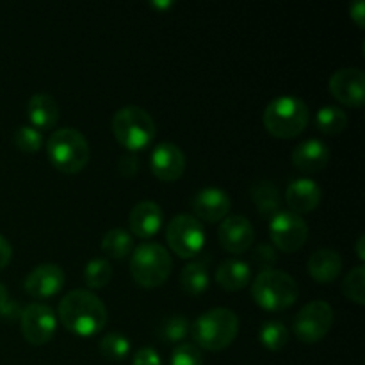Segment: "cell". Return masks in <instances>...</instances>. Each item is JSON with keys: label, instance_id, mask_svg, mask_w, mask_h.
Wrapping results in <instances>:
<instances>
[{"label": "cell", "instance_id": "obj_10", "mask_svg": "<svg viewBox=\"0 0 365 365\" xmlns=\"http://www.w3.org/2000/svg\"><path fill=\"white\" fill-rule=\"evenodd\" d=\"M269 237L280 252H298L309 239V225L299 214L278 210L269 220Z\"/></svg>", "mask_w": 365, "mask_h": 365}, {"label": "cell", "instance_id": "obj_20", "mask_svg": "<svg viewBox=\"0 0 365 365\" xmlns=\"http://www.w3.org/2000/svg\"><path fill=\"white\" fill-rule=\"evenodd\" d=\"M309 274L319 284H331L342 271L341 253L331 248H319L310 255L307 262Z\"/></svg>", "mask_w": 365, "mask_h": 365}, {"label": "cell", "instance_id": "obj_5", "mask_svg": "<svg viewBox=\"0 0 365 365\" xmlns=\"http://www.w3.org/2000/svg\"><path fill=\"white\" fill-rule=\"evenodd\" d=\"M299 289L294 278L282 269H264L252 284V296L257 305L269 312H280L294 305Z\"/></svg>", "mask_w": 365, "mask_h": 365}, {"label": "cell", "instance_id": "obj_34", "mask_svg": "<svg viewBox=\"0 0 365 365\" xmlns=\"http://www.w3.org/2000/svg\"><path fill=\"white\" fill-rule=\"evenodd\" d=\"M253 257H255V262L260 266V271L273 269V264L277 262V252H274L273 246L269 245L257 246Z\"/></svg>", "mask_w": 365, "mask_h": 365}, {"label": "cell", "instance_id": "obj_15", "mask_svg": "<svg viewBox=\"0 0 365 365\" xmlns=\"http://www.w3.org/2000/svg\"><path fill=\"white\" fill-rule=\"evenodd\" d=\"M153 175L164 182H175L185 171V153L171 141H163L153 146L150 155Z\"/></svg>", "mask_w": 365, "mask_h": 365}, {"label": "cell", "instance_id": "obj_2", "mask_svg": "<svg viewBox=\"0 0 365 365\" xmlns=\"http://www.w3.org/2000/svg\"><path fill=\"white\" fill-rule=\"evenodd\" d=\"M310 120V109L305 100L294 95L274 96L264 109V127L271 135L291 139L299 135Z\"/></svg>", "mask_w": 365, "mask_h": 365}, {"label": "cell", "instance_id": "obj_27", "mask_svg": "<svg viewBox=\"0 0 365 365\" xmlns=\"http://www.w3.org/2000/svg\"><path fill=\"white\" fill-rule=\"evenodd\" d=\"M289 337H291V334H289L287 327L282 321L277 319L262 323L259 331V339L262 342V346L271 349V351H280V349H284L287 346Z\"/></svg>", "mask_w": 365, "mask_h": 365}, {"label": "cell", "instance_id": "obj_3", "mask_svg": "<svg viewBox=\"0 0 365 365\" xmlns=\"http://www.w3.org/2000/svg\"><path fill=\"white\" fill-rule=\"evenodd\" d=\"M192 339L198 348L221 351L234 342L239 334V317L234 310L216 307L200 314L191 327Z\"/></svg>", "mask_w": 365, "mask_h": 365}, {"label": "cell", "instance_id": "obj_17", "mask_svg": "<svg viewBox=\"0 0 365 365\" xmlns=\"http://www.w3.org/2000/svg\"><path fill=\"white\" fill-rule=\"evenodd\" d=\"M323 198L319 184L309 177L294 178L285 191V203L294 214H305L316 209Z\"/></svg>", "mask_w": 365, "mask_h": 365}, {"label": "cell", "instance_id": "obj_31", "mask_svg": "<svg viewBox=\"0 0 365 365\" xmlns=\"http://www.w3.org/2000/svg\"><path fill=\"white\" fill-rule=\"evenodd\" d=\"M13 141L21 152L34 153L41 148L43 145V135L38 128H34L32 125H20L16 127L13 134Z\"/></svg>", "mask_w": 365, "mask_h": 365}, {"label": "cell", "instance_id": "obj_24", "mask_svg": "<svg viewBox=\"0 0 365 365\" xmlns=\"http://www.w3.org/2000/svg\"><path fill=\"white\" fill-rule=\"evenodd\" d=\"M180 287L185 294L198 296L209 287V271L205 262L192 260L180 271Z\"/></svg>", "mask_w": 365, "mask_h": 365}, {"label": "cell", "instance_id": "obj_40", "mask_svg": "<svg viewBox=\"0 0 365 365\" xmlns=\"http://www.w3.org/2000/svg\"><path fill=\"white\" fill-rule=\"evenodd\" d=\"M365 237L364 235H360L359 239H356V253H359V259L364 260L365 259V252H364V245H365Z\"/></svg>", "mask_w": 365, "mask_h": 365}, {"label": "cell", "instance_id": "obj_39", "mask_svg": "<svg viewBox=\"0 0 365 365\" xmlns=\"http://www.w3.org/2000/svg\"><path fill=\"white\" fill-rule=\"evenodd\" d=\"M7 302H9V292H7L6 285L0 282V310L4 309V305H6Z\"/></svg>", "mask_w": 365, "mask_h": 365}, {"label": "cell", "instance_id": "obj_25", "mask_svg": "<svg viewBox=\"0 0 365 365\" xmlns=\"http://www.w3.org/2000/svg\"><path fill=\"white\" fill-rule=\"evenodd\" d=\"M134 250V239L125 228H110L102 237V252L110 259H123Z\"/></svg>", "mask_w": 365, "mask_h": 365}, {"label": "cell", "instance_id": "obj_9", "mask_svg": "<svg viewBox=\"0 0 365 365\" xmlns=\"http://www.w3.org/2000/svg\"><path fill=\"white\" fill-rule=\"evenodd\" d=\"M334 309L328 302L314 299L299 309L294 317V334L305 344L321 341L334 327Z\"/></svg>", "mask_w": 365, "mask_h": 365}, {"label": "cell", "instance_id": "obj_8", "mask_svg": "<svg viewBox=\"0 0 365 365\" xmlns=\"http://www.w3.org/2000/svg\"><path fill=\"white\" fill-rule=\"evenodd\" d=\"M166 241L182 259H191L202 252L205 245V230L202 221L192 214H177L166 227Z\"/></svg>", "mask_w": 365, "mask_h": 365}, {"label": "cell", "instance_id": "obj_11", "mask_svg": "<svg viewBox=\"0 0 365 365\" xmlns=\"http://www.w3.org/2000/svg\"><path fill=\"white\" fill-rule=\"evenodd\" d=\"M20 328L27 342L34 346L46 344L56 335V312L45 303H31L20 312Z\"/></svg>", "mask_w": 365, "mask_h": 365}, {"label": "cell", "instance_id": "obj_26", "mask_svg": "<svg viewBox=\"0 0 365 365\" xmlns=\"http://www.w3.org/2000/svg\"><path fill=\"white\" fill-rule=\"evenodd\" d=\"M348 114L342 107L337 106H324L317 110L316 114V125L323 134L335 135L341 134L346 127H348Z\"/></svg>", "mask_w": 365, "mask_h": 365}, {"label": "cell", "instance_id": "obj_22", "mask_svg": "<svg viewBox=\"0 0 365 365\" xmlns=\"http://www.w3.org/2000/svg\"><path fill=\"white\" fill-rule=\"evenodd\" d=\"M252 280V267L241 259H227L216 271V282L225 291H241Z\"/></svg>", "mask_w": 365, "mask_h": 365}, {"label": "cell", "instance_id": "obj_6", "mask_svg": "<svg viewBox=\"0 0 365 365\" xmlns=\"http://www.w3.org/2000/svg\"><path fill=\"white\" fill-rule=\"evenodd\" d=\"M114 138L130 152L143 150L155 138V121L152 114L139 106H125L110 120Z\"/></svg>", "mask_w": 365, "mask_h": 365}, {"label": "cell", "instance_id": "obj_37", "mask_svg": "<svg viewBox=\"0 0 365 365\" xmlns=\"http://www.w3.org/2000/svg\"><path fill=\"white\" fill-rule=\"evenodd\" d=\"M349 14L355 20V24L359 25L360 29H364L365 25V4L364 0H355V2L349 6Z\"/></svg>", "mask_w": 365, "mask_h": 365}, {"label": "cell", "instance_id": "obj_12", "mask_svg": "<svg viewBox=\"0 0 365 365\" xmlns=\"http://www.w3.org/2000/svg\"><path fill=\"white\" fill-rule=\"evenodd\" d=\"M217 239L228 253L241 255L253 246L255 230L248 217L241 216V214H232V216L228 214L217 228Z\"/></svg>", "mask_w": 365, "mask_h": 365}, {"label": "cell", "instance_id": "obj_36", "mask_svg": "<svg viewBox=\"0 0 365 365\" xmlns=\"http://www.w3.org/2000/svg\"><path fill=\"white\" fill-rule=\"evenodd\" d=\"M118 170L125 177H134L139 170V159L135 155H132V153H125L118 160Z\"/></svg>", "mask_w": 365, "mask_h": 365}, {"label": "cell", "instance_id": "obj_19", "mask_svg": "<svg viewBox=\"0 0 365 365\" xmlns=\"http://www.w3.org/2000/svg\"><path fill=\"white\" fill-rule=\"evenodd\" d=\"M164 223V214L159 203L152 200H143L135 203L134 209L128 216V225H130L132 234L141 239H148L160 230Z\"/></svg>", "mask_w": 365, "mask_h": 365}, {"label": "cell", "instance_id": "obj_18", "mask_svg": "<svg viewBox=\"0 0 365 365\" xmlns=\"http://www.w3.org/2000/svg\"><path fill=\"white\" fill-rule=\"evenodd\" d=\"M330 163V148L317 138L305 139L292 150V164L303 173H319Z\"/></svg>", "mask_w": 365, "mask_h": 365}, {"label": "cell", "instance_id": "obj_14", "mask_svg": "<svg viewBox=\"0 0 365 365\" xmlns=\"http://www.w3.org/2000/svg\"><path fill=\"white\" fill-rule=\"evenodd\" d=\"M64 282H66V274L63 267L57 264H39L27 274L24 287L32 298L46 299L63 291Z\"/></svg>", "mask_w": 365, "mask_h": 365}, {"label": "cell", "instance_id": "obj_1", "mask_svg": "<svg viewBox=\"0 0 365 365\" xmlns=\"http://www.w3.org/2000/svg\"><path fill=\"white\" fill-rule=\"evenodd\" d=\"M59 319L71 334L91 337L106 328L107 309L102 299L91 291H70L57 307Z\"/></svg>", "mask_w": 365, "mask_h": 365}, {"label": "cell", "instance_id": "obj_23", "mask_svg": "<svg viewBox=\"0 0 365 365\" xmlns=\"http://www.w3.org/2000/svg\"><path fill=\"white\" fill-rule=\"evenodd\" d=\"M250 192H252L253 202H255L262 217H273L278 210H282L280 191L271 180H257L250 189Z\"/></svg>", "mask_w": 365, "mask_h": 365}, {"label": "cell", "instance_id": "obj_35", "mask_svg": "<svg viewBox=\"0 0 365 365\" xmlns=\"http://www.w3.org/2000/svg\"><path fill=\"white\" fill-rule=\"evenodd\" d=\"M132 365H163V360L153 348H141L132 359Z\"/></svg>", "mask_w": 365, "mask_h": 365}, {"label": "cell", "instance_id": "obj_30", "mask_svg": "<svg viewBox=\"0 0 365 365\" xmlns=\"http://www.w3.org/2000/svg\"><path fill=\"white\" fill-rule=\"evenodd\" d=\"M342 292L348 299L355 302L356 305L365 303V267L360 266L353 267L342 280Z\"/></svg>", "mask_w": 365, "mask_h": 365}, {"label": "cell", "instance_id": "obj_4", "mask_svg": "<svg viewBox=\"0 0 365 365\" xmlns=\"http://www.w3.org/2000/svg\"><path fill=\"white\" fill-rule=\"evenodd\" d=\"M46 153L56 170L63 173H78L89 163L91 148L81 130L64 127L52 132L46 141Z\"/></svg>", "mask_w": 365, "mask_h": 365}, {"label": "cell", "instance_id": "obj_33", "mask_svg": "<svg viewBox=\"0 0 365 365\" xmlns=\"http://www.w3.org/2000/svg\"><path fill=\"white\" fill-rule=\"evenodd\" d=\"M170 365H205V362H203V355L198 346L184 342L173 349Z\"/></svg>", "mask_w": 365, "mask_h": 365}, {"label": "cell", "instance_id": "obj_13", "mask_svg": "<svg viewBox=\"0 0 365 365\" xmlns=\"http://www.w3.org/2000/svg\"><path fill=\"white\" fill-rule=\"evenodd\" d=\"M330 93L341 103L360 107L365 100V73L360 68H341L334 71L328 82Z\"/></svg>", "mask_w": 365, "mask_h": 365}, {"label": "cell", "instance_id": "obj_21", "mask_svg": "<svg viewBox=\"0 0 365 365\" xmlns=\"http://www.w3.org/2000/svg\"><path fill=\"white\" fill-rule=\"evenodd\" d=\"M27 116L34 128H52L59 120V106L48 93H36L27 102Z\"/></svg>", "mask_w": 365, "mask_h": 365}, {"label": "cell", "instance_id": "obj_32", "mask_svg": "<svg viewBox=\"0 0 365 365\" xmlns=\"http://www.w3.org/2000/svg\"><path fill=\"white\" fill-rule=\"evenodd\" d=\"M189 328H191L189 321L180 314H177V316H171L164 321L163 328H160V337L170 342H180L189 334Z\"/></svg>", "mask_w": 365, "mask_h": 365}, {"label": "cell", "instance_id": "obj_28", "mask_svg": "<svg viewBox=\"0 0 365 365\" xmlns=\"http://www.w3.org/2000/svg\"><path fill=\"white\" fill-rule=\"evenodd\" d=\"M98 349L103 359L110 360V362H120V360L127 359L128 353H130V341L123 334L109 331L102 337Z\"/></svg>", "mask_w": 365, "mask_h": 365}, {"label": "cell", "instance_id": "obj_38", "mask_svg": "<svg viewBox=\"0 0 365 365\" xmlns=\"http://www.w3.org/2000/svg\"><path fill=\"white\" fill-rule=\"evenodd\" d=\"M11 257H13V248H11V242L0 234V269L7 266L11 262Z\"/></svg>", "mask_w": 365, "mask_h": 365}, {"label": "cell", "instance_id": "obj_16", "mask_svg": "<svg viewBox=\"0 0 365 365\" xmlns=\"http://www.w3.org/2000/svg\"><path fill=\"white\" fill-rule=\"evenodd\" d=\"M232 207V200L227 191L214 185L200 189L192 198V210L196 214V220H205L209 223L223 221L228 216Z\"/></svg>", "mask_w": 365, "mask_h": 365}, {"label": "cell", "instance_id": "obj_29", "mask_svg": "<svg viewBox=\"0 0 365 365\" xmlns=\"http://www.w3.org/2000/svg\"><path fill=\"white\" fill-rule=\"evenodd\" d=\"M113 278V266L107 259H91L84 267V282L89 289H102Z\"/></svg>", "mask_w": 365, "mask_h": 365}, {"label": "cell", "instance_id": "obj_7", "mask_svg": "<svg viewBox=\"0 0 365 365\" xmlns=\"http://www.w3.org/2000/svg\"><path fill=\"white\" fill-rule=\"evenodd\" d=\"M171 269L173 260L170 252L159 242H141L132 250L130 273L141 287H160L170 278Z\"/></svg>", "mask_w": 365, "mask_h": 365}]
</instances>
